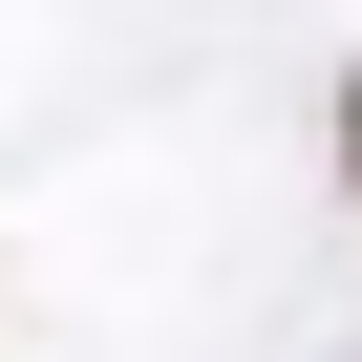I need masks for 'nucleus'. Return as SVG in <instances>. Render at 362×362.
<instances>
[{"label": "nucleus", "instance_id": "1", "mask_svg": "<svg viewBox=\"0 0 362 362\" xmlns=\"http://www.w3.org/2000/svg\"><path fill=\"white\" fill-rule=\"evenodd\" d=\"M341 170H362V86H341Z\"/></svg>", "mask_w": 362, "mask_h": 362}]
</instances>
